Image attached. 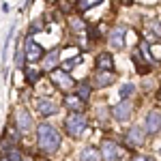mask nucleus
<instances>
[{
    "instance_id": "9d476101",
    "label": "nucleus",
    "mask_w": 161,
    "mask_h": 161,
    "mask_svg": "<svg viewBox=\"0 0 161 161\" xmlns=\"http://www.w3.org/2000/svg\"><path fill=\"white\" fill-rule=\"evenodd\" d=\"M37 110L41 116H52V114L58 112V105L52 99H47V97H41V99H37Z\"/></svg>"
},
{
    "instance_id": "393cba45",
    "label": "nucleus",
    "mask_w": 161,
    "mask_h": 161,
    "mask_svg": "<svg viewBox=\"0 0 161 161\" xmlns=\"http://www.w3.org/2000/svg\"><path fill=\"white\" fill-rule=\"evenodd\" d=\"M26 60V56H24V50H22V47H19V50H17V56H15V64H17V67H22V62Z\"/></svg>"
},
{
    "instance_id": "f3484780",
    "label": "nucleus",
    "mask_w": 161,
    "mask_h": 161,
    "mask_svg": "<svg viewBox=\"0 0 161 161\" xmlns=\"http://www.w3.org/2000/svg\"><path fill=\"white\" fill-rule=\"evenodd\" d=\"M26 82L28 84H35L39 77H41V69H35V67H26Z\"/></svg>"
},
{
    "instance_id": "b1692460",
    "label": "nucleus",
    "mask_w": 161,
    "mask_h": 161,
    "mask_svg": "<svg viewBox=\"0 0 161 161\" xmlns=\"http://www.w3.org/2000/svg\"><path fill=\"white\" fill-rule=\"evenodd\" d=\"M131 95H133V86H131V84H125V86L120 88V97L127 99V97H131Z\"/></svg>"
},
{
    "instance_id": "412c9836",
    "label": "nucleus",
    "mask_w": 161,
    "mask_h": 161,
    "mask_svg": "<svg viewBox=\"0 0 161 161\" xmlns=\"http://www.w3.org/2000/svg\"><path fill=\"white\" fill-rule=\"evenodd\" d=\"M77 97H80V99H82V101H86L88 97H90V86H88L86 82L77 86Z\"/></svg>"
},
{
    "instance_id": "dca6fc26",
    "label": "nucleus",
    "mask_w": 161,
    "mask_h": 161,
    "mask_svg": "<svg viewBox=\"0 0 161 161\" xmlns=\"http://www.w3.org/2000/svg\"><path fill=\"white\" fill-rule=\"evenodd\" d=\"M99 153L92 148V146H88V148L82 150V155H80V161H99Z\"/></svg>"
},
{
    "instance_id": "bb28decb",
    "label": "nucleus",
    "mask_w": 161,
    "mask_h": 161,
    "mask_svg": "<svg viewBox=\"0 0 161 161\" xmlns=\"http://www.w3.org/2000/svg\"><path fill=\"white\" fill-rule=\"evenodd\" d=\"M159 155H161V150H159Z\"/></svg>"
},
{
    "instance_id": "39448f33",
    "label": "nucleus",
    "mask_w": 161,
    "mask_h": 161,
    "mask_svg": "<svg viewBox=\"0 0 161 161\" xmlns=\"http://www.w3.org/2000/svg\"><path fill=\"white\" fill-rule=\"evenodd\" d=\"M24 56H26V60L37 62V60L43 58V47H41L32 37H28L26 39V47H24Z\"/></svg>"
},
{
    "instance_id": "f03ea898",
    "label": "nucleus",
    "mask_w": 161,
    "mask_h": 161,
    "mask_svg": "<svg viewBox=\"0 0 161 161\" xmlns=\"http://www.w3.org/2000/svg\"><path fill=\"white\" fill-rule=\"evenodd\" d=\"M86 116L84 114H80V112H71L69 114V118L64 120V129H67V133L71 137H80L82 133H84V129H86Z\"/></svg>"
},
{
    "instance_id": "423d86ee",
    "label": "nucleus",
    "mask_w": 161,
    "mask_h": 161,
    "mask_svg": "<svg viewBox=\"0 0 161 161\" xmlns=\"http://www.w3.org/2000/svg\"><path fill=\"white\" fill-rule=\"evenodd\" d=\"M125 41H127V30H125L123 26L112 28V32L108 35V43H110V47H114V50H123Z\"/></svg>"
},
{
    "instance_id": "7ed1b4c3",
    "label": "nucleus",
    "mask_w": 161,
    "mask_h": 161,
    "mask_svg": "<svg viewBox=\"0 0 161 161\" xmlns=\"http://www.w3.org/2000/svg\"><path fill=\"white\" fill-rule=\"evenodd\" d=\"M50 77H52V82H54L56 86L60 88V90H64V92H69V90H71V88L75 86L73 77L67 73V71H62V69H52Z\"/></svg>"
},
{
    "instance_id": "9b49d317",
    "label": "nucleus",
    "mask_w": 161,
    "mask_h": 161,
    "mask_svg": "<svg viewBox=\"0 0 161 161\" xmlns=\"http://www.w3.org/2000/svg\"><path fill=\"white\" fill-rule=\"evenodd\" d=\"M97 69L99 71H114V58L110 52H101L97 56Z\"/></svg>"
},
{
    "instance_id": "ddd939ff",
    "label": "nucleus",
    "mask_w": 161,
    "mask_h": 161,
    "mask_svg": "<svg viewBox=\"0 0 161 161\" xmlns=\"http://www.w3.org/2000/svg\"><path fill=\"white\" fill-rule=\"evenodd\" d=\"M114 80H116L114 71H99L97 77H95V86L97 88H105V86H110Z\"/></svg>"
},
{
    "instance_id": "20e7f679",
    "label": "nucleus",
    "mask_w": 161,
    "mask_h": 161,
    "mask_svg": "<svg viewBox=\"0 0 161 161\" xmlns=\"http://www.w3.org/2000/svg\"><path fill=\"white\" fill-rule=\"evenodd\" d=\"M15 127H17V131L19 133H28V131H32V116H30V112L26 110V108H17L15 112Z\"/></svg>"
},
{
    "instance_id": "6ab92c4d",
    "label": "nucleus",
    "mask_w": 161,
    "mask_h": 161,
    "mask_svg": "<svg viewBox=\"0 0 161 161\" xmlns=\"http://www.w3.org/2000/svg\"><path fill=\"white\" fill-rule=\"evenodd\" d=\"M4 159L7 161H22V150L19 148H7V153H4Z\"/></svg>"
},
{
    "instance_id": "0eeeda50",
    "label": "nucleus",
    "mask_w": 161,
    "mask_h": 161,
    "mask_svg": "<svg viewBox=\"0 0 161 161\" xmlns=\"http://www.w3.org/2000/svg\"><path fill=\"white\" fill-rule=\"evenodd\" d=\"M99 155H101L103 161H118V146H116L112 140H105V142L101 144Z\"/></svg>"
},
{
    "instance_id": "1a4fd4ad",
    "label": "nucleus",
    "mask_w": 161,
    "mask_h": 161,
    "mask_svg": "<svg viewBox=\"0 0 161 161\" xmlns=\"http://www.w3.org/2000/svg\"><path fill=\"white\" fill-rule=\"evenodd\" d=\"M144 129H146L148 133H157V131L161 129V112H159V110L148 112L146 123H144Z\"/></svg>"
},
{
    "instance_id": "a211bd4d",
    "label": "nucleus",
    "mask_w": 161,
    "mask_h": 161,
    "mask_svg": "<svg viewBox=\"0 0 161 161\" xmlns=\"http://www.w3.org/2000/svg\"><path fill=\"white\" fill-rule=\"evenodd\" d=\"M146 30H148V35H153V37L161 39V24L157 22V19H150L148 26H146Z\"/></svg>"
},
{
    "instance_id": "2eb2a0df",
    "label": "nucleus",
    "mask_w": 161,
    "mask_h": 161,
    "mask_svg": "<svg viewBox=\"0 0 161 161\" xmlns=\"http://www.w3.org/2000/svg\"><path fill=\"white\" fill-rule=\"evenodd\" d=\"M64 105H67L71 112H80V110H82V105H84V101L80 99L77 95H73V97L67 95V97H64Z\"/></svg>"
},
{
    "instance_id": "6e6552de",
    "label": "nucleus",
    "mask_w": 161,
    "mask_h": 161,
    "mask_svg": "<svg viewBox=\"0 0 161 161\" xmlns=\"http://www.w3.org/2000/svg\"><path fill=\"white\" fill-rule=\"evenodd\" d=\"M112 114H114V118L120 120V123L129 120V118H131V103H129L127 99L120 101V103H116V105L112 108Z\"/></svg>"
},
{
    "instance_id": "f8f14e48",
    "label": "nucleus",
    "mask_w": 161,
    "mask_h": 161,
    "mask_svg": "<svg viewBox=\"0 0 161 161\" xmlns=\"http://www.w3.org/2000/svg\"><path fill=\"white\" fill-rule=\"evenodd\" d=\"M127 142H129L131 146L144 144V131H142V127H131L129 133H127Z\"/></svg>"
},
{
    "instance_id": "f257e3e1",
    "label": "nucleus",
    "mask_w": 161,
    "mask_h": 161,
    "mask_svg": "<svg viewBox=\"0 0 161 161\" xmlns=\"http://www.w3.org/2000/svg\"><path fill=\"white\" fill-rule=\"evenodd\" d=\"M37 146L47 155H54L56 150L60 148V133L52 127V125H39L37 131Z\"/></svg>"
},
{
    "instance_id": "5701e85b",
    "label": "nucleus",
    "mask_w": 161,
    "mask_h": 161,
    "mask_svg": "<svg viewBox=\"0 0 161 161\" xmlns=\"http://www.w3.org/2000/svg\"><path fill=\"white\" fill-rule=\"evenodd\" d=\"M71 28L77 32V37H82V35H84V24H82V19H80V17H75L73 22H71Z\"/></svg>"
},
{
    "instance_id": "aec40b11",
    "label": "nucleus",
    "mask_w": 161,
    "mask_h": 161,
    "mask_svg": "<svg viewBox=\"0 0 161 161\" xmlns=\"http://www.w3.org/2000/svg\"><path fill=\"white\" fill-rule=\"evenodd\" d=\"M101 0H80L77 2V11H88V9H92V7H97Z\"/></svg>"
},
{
    "instance_id": "cd10ccee",
    "label": "nucleus",
    "mask_w": 161,
    "mask_h": 161,
    "mask_svg": "<svg viewBox=\"0 0 161 161\" xmlns=\"http://www.w3.org/2000/svg\"><path fill=\"white\" fill-rule=\"evenodd\" d=\"M2 161H7V159H2Z\"/></svg>"
},
{
    "instance_id": "4468645a",
    "label": "nucleus",
    "mask_w": 161,
    "mask_h": 161,
    "mask_svg": "<svg viewBox=\"0 0 161 161\" xmlns=\"http://www.w3.org/2000/svg\"><path fill=\"white\" fill-rule=\"evenodd\" d=\"M58 56H60V52L58 50H52L47 56H43V67L52 71V69H56V62H58Z\"/></svg>"
},
{
    "instance_id": "a878e982",
    "label": "nucleus",
    "mask_w": 161,
    "mask_h": 161,
    "mask_svg": "<svg viewBox=\"0 0 161 161\" xmlns=\"http://www.w3.org/2000/svg\"><path fill=\"white\" fill-rule=\"evenodd\" d=\"M133 161H155L153 157H148V155H136L133 157Z\"/></svg>"
},
{
    "instance_id": "4be33fe9",
    "label": "nucleus",
    "mask_w": 161,
    "mask_h": 161,
    "mask_svg": "<svg viewBox=\"0 0 161 161\" xmlns=\"http://www.w3.org/2000/svg\"><path fill=\"white\" fill-rule=\"evenodd\" d=\"M80 62H82V56H75V58H69V60H67L64 64H62V71H67V73H69V71H71L73 67H77Z\"/></svg>"
}]
</instances>
